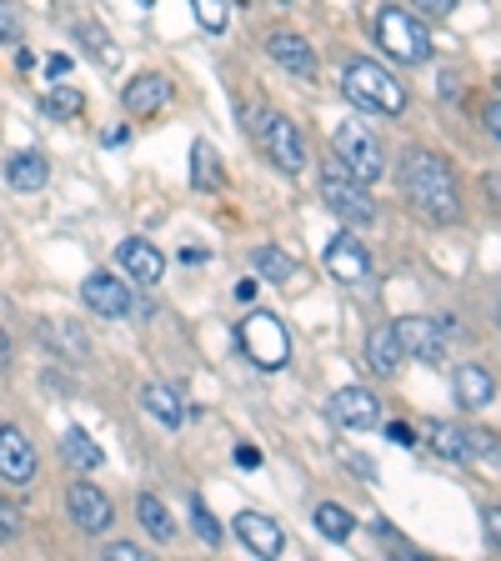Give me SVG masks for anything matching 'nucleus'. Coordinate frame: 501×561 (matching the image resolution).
<instances>
[{
  "instance_id": "obj_1",
  "label": "nucleus",
  "mask_w": 501,
  "mask_h": 561,
  "mask_svg": "<svg viewBox=\"0 0 501 561\" xmlns=\"http://www.w3.org/2000/svg\"><path fill=\"white\" fill-rule=\"evenodd\" d=\"M401 186H407L411 206L436 226L462 221V186H456V171L442 161L436 151H407L401 161Z\"/></svg>"
},
{
  "instance_id": "obj_2",
  "label": "nucleus",
  "mask_w": 501,
  "mask_h": 561,
  "mask_svg": "<svg viewBox=\"0 0 501 561\" xmlns=\"http://www.w3.org/2000/svg\"><path fill=\"white\" fill-rule=\"evenodd\" d=\"M341 91H346L351 105H362V111H372V116H401V111H407V91H401V81L386 66H376V60H346V70H341Z\"/></svg>"
},
{
  "instance_id": "obj_3",
  "label": "nucleus",
  "mask_w": 501,
  "mask_h": 561,
  "mask_svg": "<svg viewBox=\"0 0 501 561\" xmlns=\"http://www.w3.org/2000/svg\"><path fill=\"white\" fill-rule=\"evenodd\" d=\"M236 346H241V356L257 366V371H281V366L292 362V331L281 327L276 311L241 316V327H236Z\"/></svg>"
},
{
  "instance_id": "obj_4",
  "label": "nucleus",
  "mask_w": 501,
  "mask_h": 561,
  "mask_svg": "<svg viewBox=\"0 0 501 561\" xmlns=\"http://www.w3.org/2000/svg\"><path fill=\"white\" fill-rule=\"evenodd\" d=\"M376 41H382V50L391 60H401V66L432 60V35H426V25L411 11H401V5H386V11L376 15Z\"/></svg>"
},
{
  "instance_id": "obj_5",
  "label": "nucleus",
  "mask_w": 501,
  "mask_h": 561,
  "mask_svg": "<svg viewBox=\"0 0 501 561\" xmlns=\"http://www.w3.org/2000/svg\"><path fill=\"white\" fill-rule=\"evenodd\" d=\"M321 201H327L346 226H372L376 221V206H372V196H366V181H356L341 161L321 165Z\"/></svg>"
},
{
  "instance_id": "obj_6",
  "label": "nucleus",
  "mask_w": 501,
  "mask_h": 561,
  "mask_svg": "<svg viewBox=\"0 0 501 561\" xmlns=\"http://www.w3.org/2000/svg\"><path fill=\"white\" fill-rule=\"evenodd\" d=\"M337 161L346 165L356 181H376V175L386 171V151H382V140H376V130H366L362 121H341L337 126Z\"/></svg>"
},
{
  "instance_id": "obj_7",
  "label": "nucleus",
  "mask_w": 501,
  "mask_h": 561,
  "mask_svg": "<svg viewBox=\"0 0 501 561\" xmlns=\"http://www.w3.org/2000/svg\"><path fill=\"white\" fill-rule=\"evenodd\" d=\"M251 130H257L261 151L271 156V165H281L286 175H296L306 165V146H301V130L292 126L286 116H276V111H257L251 116Z\"/></svg>"
},
{
  "instance_id": "obj_8",
  "label": "nucleus",
  "mask_w": 501,
  "mask_h": 561,
  "mask_svg": "<svg viewBox=\"0 0 501 561\" xmlns=\"http://www.w3.org/2000/svg\"><path fill=\"white\" fill-rule=\"evenodd\" d=\"M66 512H70V522L81 526V531H91V537H101L105 526L116 522V506H111V496H105L101 486H91V481H70Z\"/></svg>"
},
{
  "instance_id": "obj_9",
  "label": "nucleus",
  "mask_w": 501,
  "mask_h": 561,
  "mask_svg": "<svg viewBox=\"0 0 501 561\" xmlns=\"http://www.w3.org/2000/svg\"><path fill=\"white\" fill-rule=\"evenodd\" d=\"M0 481L5 486H31L35 481V446L15 421L0 426Z\"/></svg>"
},
{
  "instance_id": "obj_10",
  "label": "nucleus",
  "mask_w": 501,
  "mask_h": 561,
  "mask_svg": "<svg viewBox=\"0 0 501 561\" xmlns=\"http://www.w3.org/2000/svg\"><path fill=\"white\" fill-rule=\"evenodd\" d=\"M391 331H397V341H401V356H417V362H426V366H436L446 356V336L432 316H401Z\"/></svg>"
},
{
  "instance_id": "obj_11",
  "label": "nucleus",
  "mask_w": 501,
  "mask_h": 561,
  "mask_svg": "<svg viewBox=\"0 0 501 561\" xmlns=\"http://www.w3.org/2000/svg\"><path fill=\"white\" fill-rule=\"evenodd\" d=\"M81 301L91 316H105V321H121V316L130 311V291L121 276H105V271H95V276L81 280Z\"/></svg>"
},
{
  "instance_id": "obj_12",
  "label": "nucleus",
  "mask_w": 501,
  "mask_h": 561,
  "mask_svg": "<svg viewBox=\"0 0 501 561\" xmlns=\"http://www.w3.org/2000/svg\"><path fill=\"white\" fill-rule=\"evenodd\" d=\"M266 56L276 60L281 70H292V76H301V81H316V50L306 35L296 31H266Z\"/></svg>"
},
{
  "instance_id": "obj_13",
  "label": "nucleus",
  "mask_w": 501,
  "mask_h": 561,
  "mask_svg": "<svg viewBox=\"0 0 501 561\" xmlns=\"http://www.w3.org/2000/svg\"><path fill=\"white\" fill-rule=\"evenodd\" d=\"M327 271L341 286H362V280H372V256H366V245L356 241V236H331Z\"/></svg>"
},
{
  "instance_id": "obj_14",
  "label": "nucleus",
  "mask_w": 501,
  "mask_h": 561,
  "mask_svg": "<svg viewBox=\"0 0 501 561\" xmlns=\"http://www.w3.org/2000/svg\"><path fill=\"white\" fill-rule=\"evenodd\" d=\"M331 411H337V421L351 426V432H372V426H382V401H376L366 386H341L337 397H331Z\"/></svg>"
},
{
  "instance_id": "obj_15",
  "label": "nucleus",
  "mask_w": 501,
  "mask_h": 561,
  "mask_svg": "<svg viewBox=\"0 0 501 561\" xmlns=\"http://www.w3.org/2000/svg\"><path fill=\"white\" fill-rule=\"evenodd\" d=\"M236 537H241V547L251 551V557H261V561H276L281 551H286L281 526L271 522V516H261V512H241V516H236Z\"/></svg>"
},
{
  "instance_id": "obj_16",
  "label": "nucleus",
  "mask_w": 501,
  "mask_h": 561,
  "mask_svg": "<svg viewBox=\"0 0 501 561\" xmlns=\"http://www.w3.org/2000/svg\"><path fill=\"white\" fill-rule=\"evenodd\" d=\"M116 256H121V266H126V276H136L140 286H156V280L166 276V256L156 251L151 241H140V236L121 241V245H116Z\"/></svg>"
},
{
  "instance_id": "obj_17",
  "label": "nucleus",
  "mask_w": 501,
  "mask_h": 561,
  "mask_svg": "<svg viewBox=\"0 0 501 561\" xmlns=\"http://www.w3.org/2000/svg\"><path fill=\"white\" fill-rule=\"evenodd\" d=\"M140 407H146V416L161 421L166 432H181V421H186V407H181V391L166 381H146L140 386Z\"/></svg>"
},
{
  "instance_id": "obj_18",
  "label": "nucleus",
  "mask_w": 501,
  "mask_h": 561,
  "mask_svg": "<svg viewBox=\"0 0 501 561\" xmlns=\"http://www.w3.org/2000/svg\"><path fill=\"white\" fill-rule=\"evenodd\" d=\"M452 391H456V401H462L467 411H481V407L497 401V376H491L487 366H456Z\"/></svg>"
},
{
  "instance_id": "obj_19",
  "label": "nucleus",
  "mask_w": 501,
  "mask_h": 561,
  "mask_svg": "<svg viewBox=\"0 0 501 561\" xmlns=\"http://www.w3.org/2000/svg\"><path fill=\"white\" fill-rule=\"evenodd\" d=\"M126 111L130 116H151V111H161L166 101H171V81L166 76H156V70H146V76H136V81L126 85Z\"/></svg>"
},
{
  "instance_id": "obj_20",
  "label": "nucleus",
  "mask_w": 501,
  "mask_h": 561,
  "mask_svg": "<svg viewBox=\"0 0 501 561\" xmlns=\"http://www.w3.org/2000/svg\"><path fill=\"white\" fill-rule=\"evenodd\" d=\"M366 362H372L376 376H397L401 371V341L391 327H376L372 336H366Z\"/></svg>"
},
{
  "instance_id": "obj_21",
  "label": "nucleus",
  "mask_w": 501,
  "mask_h": 561,
  "mask_svg": "<svg viewBox=\"0 0 501 561\" xmlns=\"http://www.w3.org/2000/svg\"><path fill=\"white\" fill-rule=\"evenodd\" d=\"M5 181H11L15 191H41V186L50 181L46 156H35V151H15L11 161H5Z\"/></svg>"
},
{
  "instance_id": "obj_22",
  "label": "nucleus",
  "mask_w": 501,
  "mask_h": 561,
  "mask_svg": "<svg viewBox=\"0 0 501 561\" xmlns=\"http://www.w3.org/2000/svg\"><path fill=\"white\" fill-rule=\"evenodd\" d=\"M60 451H66V461L76 471H101V461H105V451L91 442V432H81V426H70V432L60 436Z\"/></svg>"
},
{
  "instance_id": "obj_23",
  "label": "nucleus",
  "mask_w": 501,
  "mask_h": 561,
  "mask_svg": "<svg viewBox=\"0 0 501 561\" xmlns=\"http://www.w3.org/2000/svg\"><path fill=\"white\" fill-rule=\"evenodd\" d=\"M136 516H140V526H146V537H156V541H171V512H166V502L161 496H151V491H140L136 496Z\"/></svg>"
},
{
  "instance_id": "obj_24",
  "label": "nucleus",
  "mask_w": 501,
  "mask_h": 561,
  "mask_svg": "<svg viewBox=\"0 0 501 561\" xmlns=\"http://www.w3.org/2000/svg\"><path fill=\"white\" fill-rule=\"evenodd\" d=\"M432 446H436V456H446V461H477L467 426H432Z\"/></svg>"
},
{
  "instance_id": "obj_25",
  "label": "nucleus",
  "mask_w": 501,
  "mask_h": 561,
  "mask_svg": "<svg viewBox=\"0 0 501 561\" xmlns=\"http://www.w3.org/2000/svg\"><path fill=\"white\" fill-rule=\"evenodd\" d=\"M351 526H356V522H351V512L341 502H321V506H316V531H321L327 541H346Z\"/></svg>"
},
{
  "instance_id": "obj_26",
  "label": "nucleus",
  "mask_w": 501,
  "mask_h": 561,
  "mask_svg": "<svg viewBox=\"0 0 501 561\" xmlns=\"http://www.w3.org/2000/svg\"><path fill=\"white\" fill-rule=\"evenodd\" d=\"M251 261H257V271H261L266 280H276V286H281V280H292V276H296V261L286 256V251H276V245H261V251H257Z\"/></svg>"
},
{
  "instance_id": "obj_27",
  "label": "nucleus",
  "mask_w": 501,
  "mask_h": 561,
  "mask_svg": "<svg viewBox=\"0 0 501 561\" xmlns=\"http://www.w3.org/2000/svg\"><path fill=\"white\" fill-rule=\"evenodd\" d=\"M46 336L56 341V346H60V356H70V362H86V351H91V341H86L81 331L70 327V321H50V327H46Z\"/></svg>"
},
{
  "instance_id": "obj_28",
  "label": "nucleus",
  "mask_w": 501,
  "mask_h": 561,
  "mask_svg": "<svg viewBox=\"0 0 501 561\" xmlns=\"http://www.w3.org/2000/svg\"><path fill=\"white\" fill-rule=\"evenodd\" d=\"M191 181L196 186H221V171H216V151H210L206 140L191 146Z\"/></svg>"
},
{
  "instance_id": "obj_29",
  "label": "nucleus",
  "mask_w": 501,
  "mask_h": 561,
  "mask_svg": "<svg viewBox=\"0 0 501 561\" xmlns=\"http://www.w3.org/2000/svg\"><path fill=\"white\" fill-rule=\"evenodd\" d=\"M46 116L56 121H70V116H81V91H66V85H56V91H46Z\"/></svg>"
},
{
  "instance_id": "obj_30",
  "label": "nucleus",
  "mask_w": 501,
  "mask_h": 561,
  "mask_svg": "<svg viewBox=\"0 0 501 561\" xmlns=\"http://www.w3.org/2000/svg\"><path fill=\"white\" fill-rule=\"evenodd\" d=\"M191 526H196V537L206 541V547H221V526H216V516L206 512V502H191Z\"/></svg>"
},
{
  "instance_id": "obj_31",
  "label": "nucleus",
  "mask_w": 501,
  "mask_h": 561,
  "mask_svg": "<svg viewBox=\"0 0 501 561\" xmlns=\"http://www.w3.org/2000/svg\"><path fill=\"white\" fill-rule=\"evenodd\" d=\"M191 11H196V21L206 25L210 35L226 31V0H191Z\"/></svg>"
},
{
  "instance_id": "obj_32",
  "label": "nucleus",
  "mask_w": 501,
  "mask_h": 561,
  "mask_svg": "<svg viewBox=\"0 0 501 561\" xmlns=\"http://www.w3.org/2000/svg\"><path fill=\"white\" fill-rule=\"evenodd\" d=\"M76 35H81V41L95 50V56L105 60V66H116V60H121V50L111 46V41H105V31H101V25H76Z\"/></svg>"
},
{
  "instance_id": "obj_33",
  "label": "nucleus",
  "mask_w": 501,
  "mask_h": 561,
  "mask_svg": "<svg viewBox=\"0 0 501 561\" xmlns=\"http://www.w3.org/2000/svg\"><path fill=\"white\" fill-rule=\"evenodd\" d=\"M15 537H21V506L0 496V541H15Z\"/></svg>"
},
{
  "instance_id": "obj_34",
  "label": "nucleus",
  "mask_w": 501,
  "mask_h": 561,
  "mask_svg": "<svg viewBox=\"0 0 501 561\" xmlns=\"http://www.w3.org/2000/svg\"><path fill=\"white\" fill-rule=\"evenodd\" d=\"M21 11H15L11 0H0V41H21Z\"/></svg>"
},
{
  "instance_id": "obj_35",
  "label": "nucleus",
  "mask_w": 501,
  "mask_h": 561,
  "mask_svg": "<svg viewBox=\"0 0 501 561\" xmlns=\"http://www.w3.org/2000/svg\"><path fill=\"white\" fill-rule=\"evenodd\" d=\"M101 557L105 561H140V547H136V541H111Z\"/></svg>"
},
{
  "instance_id": "obj_36",
  "label": "nucleus",
  "mask_w": 501,
  "mask_h": 561,
  "mask_svg": "<svg viewBox=\"0 0 501 561\" xmlns=\"http://www.w3.org/2000/svg\"><path fill=\"white\" fill-rule=\"evenodd\" d=\"M411 5H417V11H426L432 21H446V15L456 11V0H411Z\"/></svg>"
},
{
  "instance_id": "obj_37",
  "label": "nucleus",
  "mask_w": 501,
  "mask_h": 561,
  "mask_svg": "<svg viewBox=\"0 0 501 561\" xmlns=\"http://www.w3.org/2000/svg\"><path fill=\"white\" fill-rule=\"evenodd\" d=\"M386 442H397V446H417V432H411L407 421H391V426H386Z\"/></svg>"
},
{
  "instance_id": "obj_38",
  "label": "nucleus",
  "mask_w": 501,
  "mask_h": 561,
  "mask_svg": "<svg viewBox=\"0 0 501 561\" xmlns=\"http://www.w3.org/2000/svg\"><path fill=\"white\" fill-rule=\"evenodd\" d=\"M481 126H487L491 136L501 140V101H487V105H481Z\"/></svg>"
},
{
  "instance_id": "obj_39",
  "label": "nucleus",
  "mask_w": 501,
  "mask_h": 561,
  "mask_svg": "<svg viewBox=\"0 0 501 561\" xmlns=\"http://www.w3.org/2000/svg\"><path fill=\"white\" fill-rule=\"evenodd\" d=\"M481 522H487V537H491V547L501 551V506H487V512H481Z\"/></svg>"
},
{
  "instance_id": "obj_40",
  "label": "nucleus",
  "mask_w": 501,
  "mask_h": 561,
  "mask_svg": "<svg viewBox=\"0 0 501 561\" xmlns=\"http://www.w3.org/2000/svg\"><path fill=\"white\" fill-rule=\"evenodd\" d=\"M236 461H241V467H261V451L257 446H236Z\"/></svg>"
},
{
  "instance_id": "obj_41",
  "label": "nucleus",
  "mask_w": 501,
  "mask_h": 561,
  "mask_svg": "<svg viewBox=\"0 0 501 561\" xmlns=\"http://www.w3.org/2000/svg\"><path fill=\"white\" fill-rule=\"evenodd\" d=\"M46 70H50V76H66L70 60H66V56H50V60H46Z\"/></svg>"
},
{
  "instance_id": "obj_42",
  "label": "nucleus",
  "mask_w": 501,
  "mask_h": 561,
  "mask_svg": "<svg viewBox=\"0 0 501 561\" xmlns=\"http://www.w3.org/2000/svg\"><path fill=\"white\" fill-rule=\"evenodd\" d=\"M11 362V336H5V331H0V366Z\"/></svg>"
},
{
  "instance_id": "obj_43",
  "label": "nucleus",
  "mask_w": 501,
  "mask_h": 561,
  "mask_svg": "<svg viewBox=\"0 0 501 561\" xmlns=\"http://www.w3.org/2000/svg\"><path fill=\"white\" fill-rule=\"evenodd\" d=\"M487 191L497 196V206H501V175H487Z\"/></svg>"
},
{
  "instance_id": "obj_44",
  "label": "nucleus",
  "mask_w": 501,
  "mask_h": 561,
  "mask_svg": "<svg viewBox=\"0 0 501 561\" xmlns=\"http://www.w3.org/2000/svg\"><path fill=\"white\" fill-rule=\"evenodd\" d=\"M136 5H151V0H136Z\"/></svg>"
},
{
  "instance_id": "obj_45",
  "label": "nucleus",
  "mask_w": 501,
  "mask_h": 561,
  "mask_svg": "<svg viewBox=\"0 0 501 561\" xmlns=\"http://www.w3.org/2000/svg\"><path fill=\"white\" fill-rule=\"evenodd\" d=\"M497 321H501V306H497Z\"/></svg>"
},
{
  "instance_id": "obj_46",
  "label": "nucleus",
  "mask_w": 501,
  "mask_h": 561,
  "mask_svg": "<svg viewBox=\"0 0 501 561\" xmlns=\"http://www.w3.org/2000/svg\"><path fill=\"white\" fill-rule=\"evenodd\" d=\"M497 91H501V81H497Z\"/></svg>"
},
{
  "instance_id": "obj_47",
  "label": "nucleus",
  "mask_w": 501,
  "mask_h": 561,
  "mask_svg": "<svg viewBox=\"0 0 501 561\" xmlns=\"http://www.w3.org/2000/svg\"><path fill=\"white\" fill-rule=\"evenodd\" d=\"M281 5H286V0H281Z\"/></svg>"
}]
</instances>
